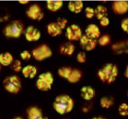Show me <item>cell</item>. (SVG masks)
Returning a JSON list of instances; mask_svg holds the SVG:
<instances>
[{
    "label": "cell",
    "mask_w": 128,
    "mask_h": 119,
    "mask_svg": "<svg viewBox=\"0 0 128 119\" xmlns=\"http://www.w3.org/2000/svg\"><path fill=\"white\" fill-rule=\"evenodd\" d=\"M52 107L60 115H66L72 111L74 107V101L69 95L61 94L56 97Z\"/></svg>",
    "instance_id": "1"
},
{
    "label": "cell",
    "mask_w": 128,
    "mask_h": 119,
    "mask_svg": "<svg viewBox=\"0 0 128 119\" xmlns=\"http://www.w3.org/2000/svg\"><path fill=\"white\" fill-rule=\"evenodd\" d=\"M118 76V67L114 63H107L98 71V77L102 82L112 84Z\"/></svg>",
    "instance_id": "2"
},
{
    "label": "cell",
    "mask_w": 128,
    "mask_h": 119,
    "mask_svg": "<svg viewBox=\"0 0 128 119\" xmlns=\"http://www.w3.org/2000/svg\"><path fill=\"white\" fill-rule=\"evenodd\" d=\"M24 25L20 20H14L5 27L3 32L8 38H18L23 33Z\"/></svg>",
    "instance_id": "3"
},
{
    "label": "cell",
    "mask_w": 128,
    "mask_h": 119,
    "mask_svg": "<svg viewBox=\"0 0 128 119\" xmlns=\"http://www.w3.org/2000/svg\"><path fill=\"white\" fill-rule=\"evenodd\" d=\"M4 88L6 92L12 94H17L21 90V81L17 75H11L6 77L3 81Z\"/></svg>",
    "instance_id": "4"
},
{
    "label": "cell",
    "mask_w": 128,
    "mask_h": 119,
    "mask_svg": "<svg viewBox=\"0 0 128 119\" xmlns=\"http://www.w3.org/2000/svg\"><path fill=\"white\" fill-rule=\"evenodd\" d=\"M54 83V76L50 72L42 73L36 81V87L42 92H47L52 89Z\"/></svg>",
    "instance_id": "5"
},
{
    "label": "cell",
    "mask_w": 128,
    "mask_h": 119,
    "mask_svg": "<svg viewBox=\"0 0 128 119\" xmlns=\"http://www.w3.org/2000/svg\"><path fill=\"white\" fill-rule=\"evenodd\" d=\"M52 49H50V47L46 44H42L40 46L36 47L32 51V56L33 57V59L39 61L49 59L50 57H52Z\"/></svg>",
    "instance_id": "6"
},
{
    "label": "cell",
    "mask_w": 128,
    "mask_h": 119,
    "mask_svg": "<svg viewBox=\"0 0 128 119\" xmlns=\"http://www.w3.org/2000/svg\"><path fill=\"white\" fill-rule=\"evenodd\" d=\"M82 30L79 28V26L76 24H72L66 28V37L68 40L70 41H76L80 40L82 38Z\"/></svg>",
    "instance_id": "7"
},
{
    "label": "cell",
    "mask_w": 128,
    "mask_h": 119,
    "mask_svg": "<svg viewBox=\"0 0 128 119\" xmlns=\"http://www.w3.org/2000/svg\"><path fill=\"white\" fill-rule=\"evenodd\" d=\"M26 15L28 18H30L32 20L41 21L44 18V14L42 10L41 6L37 4H33L30 6L26 11Z\"/></svg>",
    "instance_id": "8"
},
{
    "label": "cell",
    "mask_w": 128,
    "mask_h": 119,
    "mask_svg": "<svg viewBox=\"0 0 128 119\" xmlns=\"http://www.w3.org/2000/svg\"><path fill=\"white\" fill-rule=\"evenodd\" d=\"M112 9L116 15H124L128 12V1H114Z\"/></svg>",
    "instance_id": "9"
},
{
    "label": "cell",
    "mask_w": 128,
    "mask_h": 119,
    "mask_svg": "<svg viewBox=\"0 0 128 119\" xmlns=\"http://www.w3.org/2000/svg\"><path fill=\"white\" fill-rule=\"evenodd\" d=\"M79 44H80L81 48L84 50H86V51H91V50H93L96 48L98 41L91 40V39H90L86 35H83L82 38L80 39V40H79Z\"/></svg>",
    "instance_id": "10"
},
{
    "label": "cell",
    "mask_w": 128,
    "mask_h": 119,
    "mask_svg": "<svg viewBox=\"0 0 128 119\" xmlns=\"http://www.w3.org/2000/svg\"><path fill=\"white\" fill-rule=\"evenodd\" d=\"M85 35L88 37L90 39H91V40L98 41V40L100 37V30L99 27L97 26L96 24H90L86 28Z\"/></svg>",
    "instance_id": "11"
},
{
    "label": "cell",
    "mask_w": 128,
    "mask_h": 119,
    "mask_svg": "<svg viewBox=\"0 0 128 119\" xmlns=\"http://www.w3.org/2000/svg\"><path fill=\"white\" fill-rule=\"evenodd\" d=\"M25 38L28 41H37L41 38V31L33 26H30L27 28L25 31Z\"/></svg>",
    "instance_id": "12"
},
{
    "label": "cell",
    "mask_w": 128,
    "mask_h": 119,
    "mask_svg": "<svg viewBox=\"0 0 128 119\" xmlns=\"http://www.w3.org/2000/svg\"><path fill=\"white\" fill-rule=\"evenodd\" d=\"M28 119H48V117L44 116L42 111L37 106H32L27 111Z\"/></svg>",
    "instance_id": "13"
},
{
    "label": "cell",
    "mask_w": 128,
    "mask_h": 119,
    "mask_svg": "<svg viewBox=\"0 0 128 119\" xmlns=\"http://www.w3.org/2000/svg\"><path fill=\"white\" fill-rule=\"evenodd\" d=\"M75 49H76L75 45L71 41H68L63 43L59 47V52L64 56H72L73 53L75 52Z\"/></svg>",
    "instance_id": "14"
},
{
    "label": "cell",
    "mask_w": 128,
    "mask_h": 119,
    "mask_svg": "<svg viewBox=\"0 0 128 119\" xmlns=\"http://www.w3.org/2000/svg\"><path fill=\"white\" fill-rule=\"evenodd\" d=\"M80 95L85 101H91L95 97L96 93L92 87L90 86H83L80 89Z\"/></svg>",
    "instance_id": "15"
},
{
    "label": "cell",
    "mask_w": 128,
    "mask_h": 119,
    "mask_svg": "<svg viewBox=\"0 0 128 119\" xmlns=\"http://www.w3.org/2000/svg\"><path fill=\"white\" fill-rule=\"evenodd\" d=\"M63 29L57 25L56 22H51L47 25V32L52 37H58L62 34Z\"/></svg>",
    "instance_id": "16"
},
{
    "label": "cell",
    "mask_w": 128,
    "mask_h": 119,
    "mask_svg": "<svg viewBox=\"0 0 128 119\" xmlns=\"http://www.w3.org/2000/svg\"><path fill=\"white\" fill-rule=\"evenodd\" d=\"M38 69L33 65H27L22 69V74L27 79H33L37 74Z\"/></svg>",
    "instance_id": "17"
},
{
    "label": "cell",
    "mask_w": 128,
    "mask_h": 119,
    "mask_svg": "<svg viewBox=\"0 0 128 119\" xmlns=\"http://www.w3.org/2000/svg\"><path fill=\"white\" fill-rule=\"evenodd\" d=\"M83 7H84V4L82 1H79V0L70 1L68 3V9L75 14H79L83 10Z\"/></svg>",
    "instance_id": "18"
},
{
    "label": "cell",
    "mask_w": 128,
    "mask_h": 119,
    "mask_svg": "<svg viewBox=\"0 0 128 119\" xmlns=\"http://www.w3.org/2000/svg\"><path fill=\"white\" fill-rule=\"evenodd\" d=\"M82 76H83V73L79 69H72V72L70 73L67 81L71 83H76L81 80Z\"/></svg>",
    "instance_id": "19"
},
{
    "label": "cell",
    "mask_w": 128,
    "mask_h": 119,
    "mask_svg": "<svg viewBox=\"0 0 128 119\" xmlns=\"http://www.w3.org/2000/svg\"><path fill=\"white\" fill-rule=\"evenodd\" d=\"M14 61L13 56L10 52H4L0 54V64L2 66H8L11 65Z\"/></svg>",
    "instance_id": "20"
},
{
    "label": "cell",
    "mask_w": 128,
    "mask_h": 119,
    "mask_svg": "<svg viewBox=\"0 0 128 119\" xmlns=\"http://www.w3.org/2000/svg\"><path fill=\"white\" fill-rule=\"evenodd\" d=\"M47 8L49 9L51 12H56L57 10L61 8L63 6V1H59V0H48L46 2Z\"/></svg>",
    "instance_id": "21"
},
{
    "label": "cell",
    "mask_w": 128,
    "mask_h": 119,
    "mask_svg": "<svg viewBox=\"0 0 128 119\" xmlns=\"http://www.w3.org/2000/svg\"><path fill=\"white\" fill-rule=\"evenodd\" d=\"M107 15H108V9L104 6L99 5L95 8V17L99 20H100V19H102V18H107Z\"/></svg>",
    "instance_id": "22"
},
{
    "label": "cell",
    "mask_w": 128,
    "mask_h": 119,
    "mask_svg": "<svg viewBox=\"0 0 128 119\" xmlns=\"http://www.w3.org/2000/svg\"><path fill=\"white\" fill-rule=\"evenodd\" d=\"M114 104V98H111V97H102L100 100V105L102 106V108L103 109H109L111 108Z\"/></svg>",
    "instance_id": "23"
},
{
    "label": "cell",
    "mask_w": 128,
    "mask_h": 119,
    "mask_svg": "<svg viewBox=\"0 0 128 119\" xmlns=\"http://www.w3.org/2000/svg\"><path fill=\"white\" fill-rule=\"evenodd\" d=\"M72 72V68L71 67H61V68H59L58 71H57V73H58V75L60 77L64 79H68L69 77L70 73Z\"/></svg>",
    "instance_id": "24"
},
{
    "label": "cell",
    "mask_w": 128,
    "mask_h": 119,
    "mask_svg": "<svg viewBox=\"0 0 128 119\" xmlns=\"http://www.w3.org/2000/svg\"><path fill=\"white\" fill-rule=\"evenodd\" d=\"M111 40H112L111 37L108 35V34H104V35H102L100 37V39L98 40V43H99L100 46L104 47L111 43Z\"/></svg>",
    "instance_id": "25"
},
{
    "label": "cell",
    "mask_w": 128,
    "mask_h": 119,
    "mask_svg": "<svg viewBox=\"0 0 128 119\" xmlns=\"http://www.w3.org/2000/svg\"><path fill=\"white\" fill-rule=\"evenodd\" d=\"M118 113L121 116H128V104L122 103L118 106Z\"/></svg>",
    "instance_id": "26"
},
{
    "label": "cell",
    "mask_w": 128,
    "mask_h": 119,
    "mask_svg": "<svg viewBox=\"0 0 128 119\" xmlns=\"http://www.w3.org/2000/svg\"><path fill=\"white\" fill-rule=\"evenodd\" d=\"M85 16L88 19H92L95 17V8L91 6H88L85 8Z\"/></svg>",
    "instance_id": "27"
},
{
    "label": "cell",
    "mask_w": 128,
    "mask_h": 119,
    "mask_svg": "<svg viewBox=\"0 0 128 119\" xmlns=\"http://www.w3.org/2000/svg\"><path fill=\"white\" fill-rule=\"evenodd\" d=\"M12 70L16 72V73H18V72H22V65H21V62L20 60H16V61H13V63L11 64Z\"/></svg>",
    "instance_id": "28"
},
{
    "label": "cell",
    "mask_w": 128,
    "mask_h": 119,
    "mask_svg": "<svg viewBox=\"0 0 128 119\" xmlns=\"http://www.w3.org/2000/svg\"><path fill=\"white\" fill-rule=\"evenodd\" d=\"M76 61H78L79 63H85L87 61V56L84 51H80L76 55Z\"/></svg>",
    "instance_id": "29"
},
{
    "label": "cell",
    "mask_w": 128,
    "mask_h": 119,
    "mask_svg": "<svg viewBox=\"0 0 128 119\" xmlns=\"http://www.w3.org/2000/svg\"><path fill=\"white\" fill-rule=\"evenodd\" d=\"M56 22L57 23V25H58L62 29H66V28L67 23H68V21H67L66 18H59Z\"/></svg>",
    "instance_id": "30"
},
{
    "label": "cell",
    "mask_w": 128,
    "mask_h": 119,
    "mask_svg": "<svg viewBox=\"0 0 128 119\" xmlns=\"http://www.w3.org/2000/svg\"><path fill=\"white\" fill-rule=\"evenodd\" d=\"M121 28L125 33H127L128 34V18H124L121 22Z\"/></svg>",
    "instance_id": "31"
},
{
    "label": "cell",
    "mask_w": 128,
    "mask_h": 119,
    "mask_svg": "<svg viewBox=\"0 0 128 119\" xmlns=\"http://www.w3.org/2000/svg\"><path fill=\"white\" fill-rule=\"evenodd\" d=\"M20 58L24 61H28L32 58V53H30L28 50H23L22 52L20 53Z\"/></svg>",
    "instance_id": "32"
},
{
    "label": "cell",
    "mask_w": 128,
    "mask_h": 119,
    "mask_svg": "<svg viewBox=\"0 0 128 119\" xmlns=\"http://www.w3.org/2000/svg\"><path fill=\"white\" fill-rule=\"evenodd\" d=\"M100 25L102 27H103V28H106V27L109 26V25H110V19L108 18V17L100 19Z\"/></svg>",
    "instance_id": "33"
},
{
    "label": "cell",
    "mask_w": 128,
    "mask_h": 119,
    "mask_svg": "<svg viewBox=\"0 0 128 119\" xmlns=\"http://www.w3.org/2000/svg\"><path fill=\"white\" fill-rule=\"evenodd\" d=\"M124 77H125V78H127V79H128V64H127V66L125 67V70H124Z\"/></svg>",
    "instance_id": "34"
},
{
    "label": "cell",
    "mask_w": 128,
    "mask_h": 119,
    "mask_svg": "<svg viewBox=\"0 0 128 119\" xmlns=\"http://www.w3.org/2000/svg\"><path fill=\"white\" fill-rule=\"evenodd\" d=\"M18 3L21 4V5H26V4L29 3V1H28V0H23V1H22V0H20Z\"/></svg>",
    "instance_id": "35"
},
{
    "label": "cell",
    "mask_w": 128,
    "mask_h": 119,
    "mask_svg": "<svg viewBox=\"0 0 128 119\" xmlns=\"http://www.w3.org/2000/svg\"><path fill=\"white\" fill-rule=\"evenodd\" d=\"M91 119H106V118L102 117V116H95V117H92Z\"/></svg>",
    "instance_id": "36"
},
{
    "label": "cell",
    "mask_w": 128,
    "mask_h": 119,
    "mask_svg": "<svg viewBox=\"0 0 128 119\" xmlns=\"http://www.w3.org/2000/svg\"><path fill=\"white\" fill-rule=\"evenodd\" d=\"M12 119H23V118L20 117V116H17V117H14V118H12Z\"/></svg>",
    "instance_id": "37"
},
{
    "label": "cell",
    "mask_w": 128,
    "mask_h": 119,
    "mask_svg": "<svg viewBox=\"0 0 128 119\" xmlns=\"http://www.w3.org/2000/svg\"><path fill=\"white\" fill-rule=\"evenodd\" d=\"M0 72H1V64H0Z\"/></svg>",
    "instance_id": "38"
},
{
    "label": "cell",
    "mask_w": 128,
    "mask_h": 119,
    "mask_svg": "<svg viewBox=\"0 0 128 119\" xmlns=\"http://www.w3.org/2000/svg\"><path fill=\"white\" fill-rule=\"evenodd\" d=\"M127 96H128V92H127Z\"/></svg>",
    "instance_id": "39"
}]
</instances>
